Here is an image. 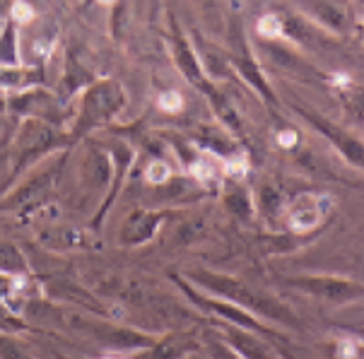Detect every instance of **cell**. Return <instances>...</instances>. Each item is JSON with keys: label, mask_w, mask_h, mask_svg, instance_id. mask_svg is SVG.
I'll list each match as a JSON object with an SVG mask.
<instances>
[{"label": "cell", "mask_w": 364, "mask_h": 359, "mask_svg": "<svg viewBox=\"0 0 364 359\" xmlns=\"http://www.w3.org/2000/svg\"><path fill=\"white\" fill-rule=\"evenodd\" d=\"M258 29H261V34L263 36H280L282 34V29H285V24H282V20L277 15H265L261 22H258Z\"/></svg>", "instance_id": "obj_21"}, {"label": "cell", "mask_w": 364, "mask_h": 359, "mask_svg": "<svg viewBox=\"0 0 364 359\" xmlns=\"http://www.w3.org/2000/svg\"><path fill=\"white\" fill-rule=\"evenodd\" d=\"M123 107H126V92L116 80H97L87 85L73 114L70 138H85L100 128H107L119 119Z\"/></svg>", "instance_id": "obj_2"}, {"label": "cell", "mask_w": 364, "mask_h": 359, "mask_svg": "<svg viewBox=\"0 0 364 359\" xmlns=\"http://www.w3.org/2000/svg\"><path fill=\"white\" fill-rule=\"evenodd\" d=\"M208 306L213 309V311H218L222 314L225 318H230L234 321V323H239V326H244V328H249V331H258V326L254 318H251L249 314L242 311V309H237V306H230V304H218V301H208Z\"/></svg>", "instance_id": "obj_19"}, {"label": "cell", "mask_w": 364, "mask_h": 359, "mask_svg": "<svg viewBox=\"0 0 364 359\" xmlns=\"http://www.w3.org/2000/svg\"><path fill=\"white\" fill-rule=\"evenodd\" d=\"M68 135L58 131V126L39 119H22L10 145V181L29 171L36 162H46L48 154L63 147Z\"/></svg>", "instance_id": "obj_3"}, {"label": "cell", "mask_w": 364, "mask_h": 359, "mask_svg": "<svg viewBox=\"0 0 364 359\" xmlns=\"http://www.w3.org/2000/svg\"><path fill=\"white\" fill-rule=\"evenodd\" d=\"M196 282L203 284L210 292L225 296V299H232L234 304H246L256 311H261L263 316H270V318H282L285 323H294L292 321V314L287 311L282 304H275L273 299H265V296H258L254 289H249L246 284H242L234 277H227V275H215V272H208V270H200V272H193Z\"/></svg>", "instance_id": "obj_4"}, {"label": "cell", "mask_w": 364, "mask_h": 359, "mask_svg": "<svg viewBox=\"0 0 364 359\" xmlns=\"http://www.w3.org/2000/svg\"><path fill=\"white\" fill-rule=\"evenodd\" d=\"M27 311L32 314L34 318L44 321V323H51L53 328H60V331L70 333V336L85 338V340H90V343L102 345V348L131 352V350H143L147 345L155 343V340L150 336H145V333L114 323L107 316L100 318L95 311H80V309L46 304V301L29 304Z\"/></svg>", "instance_id": "obj_1"}, {"label": "cell", "mask_w": 364, "mask_h": 359, "mask_svg": "<svg viewBox=\"0 0 364 359\" xmlns=\"http://www.w3.org/2000/svg\"><path fill=\"white\" fill-rule=\"evenodd\" d=\"M323 215H326L323 200L316 195H309V193L299 195L287 210L289 225L297 229V232H309V229H314L321 220H323Z\"/></svg>", "instance_id": "obj_14"}, {"label": "cell", "mask_w": 364, "mask_h": 359, "mask_svg": "<svg viewBox=\"0 0 364 359\" xmlns=\"http://www.w3.org/2000/svg\"><path fill=\"white\" fill-rule=\"evenodd\" d=\"M301 111V116H304L306 121L311 123L316 131H321L328 138L333 145L338 147V150L343 152V157L348 159V162H353L357 166H362L364 169V142H360L355 138V135H350V133H345L343 128H338L336 123H331V121H326L323 116H318V114H311V111H306V109H299Z\"/></svg>", "instance_id": "obj_6"}, {"label": "cell", "mask_w": 364, "mask_h": 359, "mask_svg": "<svg viewBox=\"0 0 364 359\" xmlns=\"http://www.w3.org/2000/svg\"><path fill=\"white\" fill-rule=\"evenodd\" d=\"M80 186H85L87 191H102L104 186H109L111 176V157L109 152L100 145L85 147V154L80 159L77 169Z\"/></svg>", "instance_id": "obj_7"}, {"label": "cell", "mask_w": 364, "mask_h": 359, "mask_svg": "<svg viewBox=\"0 0 364 359\" xmlns=\"http://www.w3.org/2000/svg\"><path fill=\"white\" fill-rule=\"evenodd\" d=\"M230 343L237 348V352L244 359H275L261 340H254L251 336H246V333H232Z\"/></svg>", "instance_id": "obj_18"}, {"label": "cell", "mask_w": 364, "mask_h": 359, "mask_svg": "<svg viewBox=\"0 0 364 359\" xmlns=\"http://www.w3.org/2000/svg\"><path fill=\"white\" fill-rule=\"evenodd\" d=\"M0 359H34V355L12 336H0Z\"/></svg>", "instance_id": "obj_20"}, {"label": "cell", "mask_w": 364, "mask_h": 359, "mask_svg": "<svg viewBox=\"0 0 364 359\" xmlns=\"http://www.w3.org/2000/svg\"><path fill=\"white\" fill-rule=\"evenodd\" d=\"M58 171H60V162H55V159H51L46 164L41 166V169H36L32 176H27L22 186H17L15 193L5 198V205L8 208H15V205H27V203H34L39 195L48 193V188H51V183L58 178Z\"/></svg>", "instance_id": "obj_9"}, {"label": "cell", "mask_w": 364, "mask_h": 359, "mask_svg": "<svg viewBox=\"0 0 364 359\" xmlns=\"http://www.w3.org/2000/svg\"><path fill=\"white\" fill-rule=\"evenodd\" d=\"M213 355H215V359H244L242 355H234V352H230L227 348H213Z\"/></svg>", "instance_id": "obj_25"}, {"label": "cell", "mask_w": 364, "mask_h": 359, "mask_svg": "<svg viewBox=\"0 0 364 359\" xmlns=\"http://www.w3.org/2000/svg\"><path fill=\"white\" fill-rule=\"evenodd\" d=\"M169 44H171V53H174V60H176L178 70H181V75L186 77L191 85H196L198 90H208L210 82L205 80V73H203L198 55H196V51L191 48L188 41L176 32L169 39Z\"/></svg>", "instance_id": "obj_11"}, {"label": "cell", "mask_w": 364, "mask_h": 359, "mask_svg": "<svg viewBox=\"0 0 364 359\" xmlns=\"http://www.w3.org/2000/svg\"><path fill=\"white\" fill-rule=\"evenodd\" d=\"M107 359H116V357H107Z\"/></svg>", "instance_id": "obj_28"}, {"label": "cell", "mask_w": 364, "mask_h": 359, "mask_svg": "<svg viewBox=\"0 0 364 359\" xmlns=\"http://www.w3.org/2000/svg\"><path fill=\"white\" fill-rule=\"evenodd\" d=\"M17 27H20L17 22L5 20L3 29H0V65H22Z\"/></svg>", "instance_id": "obj_17"}, {"label": "cell", "mask_w": 364, "mask_h": 359, "mask_svg": "<svg viewBox=\"0 0 364 359\" xmlns=\"http://www.w3.org/2000/svg\"><path fill=\"white\" fill-rule=\"evenodd\" d=\"M126 166H128V159H126V154H123V159L121 162H116V171H114V181H121L123 174H126ZM116 193V186H114V191H111V195L107 198V200L102 203V208H100V215H97V225H100V220H102V215L107 213L109 205H111V198H114Z\"/></svg>", "instance_id": "obj_23"}, {"label": "cell", "mask_w": 364, "mask_h": 359, "mask_svg": "<svg viewBox=\"0 0 364 359\" xmlns=\"http://www.w3.org/2000/svg\"><path fill=\"white\" fill-rule=\"evenodd\" d=\"M304 8L311 12L314 20L333 32H345L350 27V8L343 0H304Z\"/></svg>", "instance_id": "obj_13"}, {"label": "cell", "mask_w": 364, "mask_h": 359, "mask_svg": "<svg viewBox=\"0 0 364 359\" xmlns=\"http://www.w3.org/2000/svg\"><path fill=\"white\" fill-rule=\"evenodd\" d=\"M97 3H102V5H107V8H109V5H114L116 0H97Z\"/></svg>", "instance_id": "obj_27"}, {"label": "cell", "mask_w": 364, "mask_h": 359, "mask_svg": "<svg viewBox=\"0 0 364 359\" xmlns=\"http://www.w3.org/2000/svg\"><path fill=\"white\" fill-rule=\"evenodd\" d=\"M12 0H0V20H10Z\"/></svg>", "instance_id": "obj_26"}, {"label": "cell", "mask_w": 364, "mask_h": 359, "mask_svg": "<svg viewBox=\"0 0 364 359\" xmlns=\"http://www.w3.org/2000/svg\"><path fill=\"white\" fill-rule=\"evenodd\" d=\"M12 109L17 114H22L24 119H39L53 123V126H60V119H63V109H60L58 99L41 92L39 87H32L12 97Z\"/></svg>", "instance_id": "obj_5"}, {"label": "cell", "mask_w": 364, "mask_h": 359, "mask_svg": "<svg viewBox=\"0 0 364 359\" xmlns=\"http://www.w3.org/2000/svg\"><path fill=\"white\" fill-rule=\"evenodd\" d=\"M181 104H183V97L178 95V92H174V90L164 92V95L159 97V107H162L164 111H171V114L181 109Z\"/></svg>", "instance_id": "obj_24"}, {"label": "cell", "mask_w": 364, "mask_h": 359, "mask_svg": "<svg viewBox=\"0 0 364 359\" xmlns=\"http://www.w3.org/2000/svg\"><path fill=\"white\" fill-rule=\"evenodd\" d=\"M0 272L5 277H24L29 272L27 258L12 241L0 239Z\"/></svg>", "instance_id": "obj_16"}, {"label": "cell", "mask_w": 364, "mask_h": 359, "mask_svg": "<svg viewBox=\"0 0 364 359\" xmlns=\"http://www.w3.org/2000/svg\"><path fill=\"white\" fill-rule=\"evenodd\" d=\"M294 284L301 292L326 301H350L364 292V287H360V284L350 280H338V277H304V280H297Z\"/></svg>", "instance_id": "obj_10"}, {"label": "cell", "mask_w": 364, "mask_h": 359, "mask_svg": "<svg viewBox=\"0 0 364 359\" xmlns=\"http://www.w3.org/2000/svg\"><path fill=\"white\" fill-rule=\"evenodd\" d=\"M166 215L162 210H135L133 215H128V220L121 227L119 241L123 246H140L147 244L155 234L159 232Z\"/></svg>", "instance_id": "obj_8"}, {"label": "cell", "mask_w": 364, "mask_h": 359, "mask_svg": "<svg viewBox=\"0 0 364 359\" xmlns=\"http://www.w3.org/2000/svg\"><path fill=\"white\" fill-rule=\"evenodd\" d=\"M145 178L155 186L166 183V178H169V166L164 162H150V166L145 169Z\"/></svg>", "instance_id": "obj_22"}, {"label": "cell", "mask_w": 364, "mask_h": 359, "mask_svg": "<svg viewBox=\"0 0 364 359\" xmlns=\"http://www.w3.org/2000/svg\"><path fill=\"white\" fill-rule=\"evenodd\" d=\"M191 348L188 338L181 336H169L164 340H155L152 345L138 350V355L133 359H183Z\"/></svg>", "instance_id": "obj_15"}, {"label": "cell", "mask_w": 364, "mask_h": 359, "mask_svg": "<svg viewBox=\"0 0 364 359\" xmlns=\"http://www.w3.org/2000/svg\"><path fill=\"white\" fill-rule=\"evenodd\" d=\"M44 82L39 65H0V92H27Z\"/></svg>", "instance_id": "obj_12"}]
</instances>
